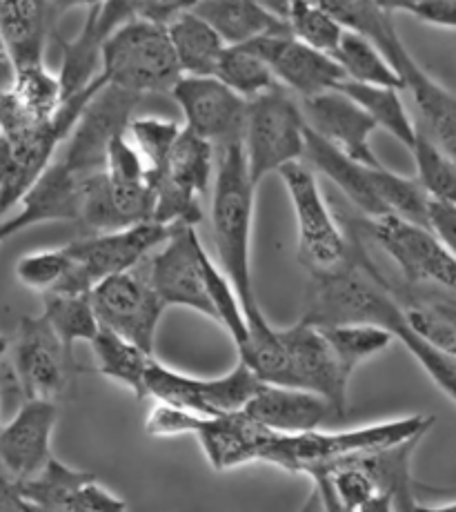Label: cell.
Masks as SVG:
<instances>
[{
    "label": "cell",
    "instance_id": "3957f363",
    "mask_svg": "<svg viewBox=\"0 0 456 512\" xmlns=\"http://www.w3.org/2000/svg\"><path fill=\"white\" fill-rule=\"evenodd\" d=\"M98 74L107 85L136 96L170 94L183 76L165 25L132 18L109 34L98 54Z\"/></svg>",
    "mask_w": 456,
    "mask_h": 512
},
{
    "label": "cell",
    "instance_id": "83f0119b",
    "mask_svg": "<svg viewBox=\"0 0 456 512\" xmlns=\"http://www.w3.org/2000/svg\"><path fill=\"white\" fill-rule=\"evenodd\" d=\"M165 29L178 67L185 76H214L218 58L227 45L201 16L190 9L172 18Z\"/></svg>",
    "mask_w": 456,
    "mask_h": 512
},
{
    "label": "cell",
    "instance_id": "484cf974",
    "mask_svg": "<svg viewBox=\"0 0 456 512\" xmlns=\"http://www.w3.org/2000/svg\"><path fill=\"white\" fill-rule=\"evenodd\" d=\"M192 12L203 18L225 45H245L254 38L287 34L285 18L263 0H196Z\"/></svg>",
    "mask_w": 456,
    "mask_h": 512
},
{
    "label": "cell",
    "instance_id": "836d02e7",
    "mask_svg": "<svg viewBox=\"0 0 456 512\" xmlns=\"http://www.w3.org/2000/svg\"><path fill=\"white\" fill-rule=\"evenodd\" d=\"M9 92L34 123L49 121L63 103L61 78L47 70L45 61L16 67Z\"/></svg>",
    "mask_w": 456,
    "mask_h": 512
},
{
    "label": "cell",
    "instance_id": "52a82bcc",
    "mask_svg": "<svg viewBox=\"0 0 456 512\" xmlns=\"http://www.w3.org/2000/svg\"><path fill=\"white\" fill-rule=\"evenodd\" d=\"M279 176L285 183L299 225L296 256L303 268L310 274L343 268L352 259V232L336 221L312 167L303 161H292L281 167Z\"/></svg>",
    "mask_w": 456,
    "mask_h": 512
},
{
    "label": "cell",
    "instance_id": "d4e9b609",
    "mask_svg": "<svg viewBox=\"0 0 456 512\" xmlns=\"http://www.w3.org/2000/svg\"><path fill=\"white\" fill-rule=\"evenodd\" d=\"M303 159L310 163V167H314L316 172H321L325 179H330L339 187L356 208L365 214V219L390 214L374 190L370 165H363L350 159V156H345L343 152L336 150L334 145L323 141L319 134H314L310 127H305Z\"/></svg>",
    "mask_w": 456,
    "mask_h": 512
},
{
    "label": "cell",
    "instance_id": "ffe728a7",
    "mask_svg": "<svg viewBox=\"0 0 456 512\" xmlns=\"http://www.w3.org/2000/svg\"><path fill=\"white\" fill-rule=\"evenodd\" d=\"M305 116V125L323 141L334 145L350 159L363 165H383L372 150V134L376 125L361 105L339 90H327L316 96L299 98Z\"/></svg>",
    "mask_w": 456,
    "mask_h": 512
},
{
    "label": "cell",
    "instance_id": "5b68a950",
    "mask_svg": "<svg viewBox=\"0 0 456 512\" xmlns=\"http://www.w3.org/2000/svg\"><path fill=\"white\" fill-rule=\"evenodd\" d=\"M103 85L105 78L96 74L83 90L67 96L49 121L29 125L14 134H0V216H7L21 203L25 192L52 163L89 98Z\"/></svg>",
    "mask_w": 456,
    "mask_h": 512
},
{
    "label": "cell",
    "instance_id": "7402d4cb",
    "mask_svg": "<svg viewBox=\"0 0 456 512\" xmlns=\"http://www.w3.org/2000/svg\"><path fill=\"white\" fill-rule=\"evenodd\" d=\"M87 21L81 34L72 41H63V67H61V87L63 101L74 92L92 81L98 74V54L105 38L116 27L132 21L138 12V0H101L96 7L87 9Z\"/></svg>",
    "mask_w": 456,
    "mask_h": 512
},
{
    "label": "cell",
    "instance_id": "816d5d0a",
    "mask_svg": "<svg viewBox=\"0 0 456 512\" xmlns=\"http://www.w3.org/2000/svg\"><path fill=\"white\" fill-rule=\"evenodd\" d=\"M7 350H9V339L3 337V334H0V366H3V363H5Z\"/></svg>",
    "mask_w": 456,
    "mask_h": 512
},
{
    "label": "cell",
    "instance_id": "30bf717a",
    "mask_svg": "<svg viewBox=\"0 0 456 512\" xmlns=\"http://www.w3.org/2000/svg\"><path fill=\"white\" fill-rule=\"evenodd\" d=\"M214 174V145L183 127L154 183L152 221L163 225H198L201 196Z\"/></svg>",
    "mask_w": 456,
    "mask_h": 512
},
{
    "label": "cell",
    "instance_id": "1f68e13d",
    "mask_svg": "<svg viewBox=\"0 0 456 512\" xmlns=\"http://www.w3.org/2000/svg\"><path fill=\"white\" fill-rule=\"evenodd\" d=\"M43 317L63 346L74 352V343L92 341L101 323L96 319L94 305L85 292H45Z\"/></svg>",
    "mask_w": 456,
    "mask_h": 512
},
{
    "label": "cell",
    "instance_id": "f35d334b",
    "mask_svg": "<svg viewBox=\"0 0 456 512\" xmlns=\"http://www.w3.org/2000/svg\"><path fill=\"white\" fill-rule=\"evenodd\" d=\"M370 176L376 194L390 214L425 225V208H428L430 194L423 190L419 181L385 170V165L370 167Z\"/></svg>",
    "mask_w": 456,
    "mask_h": 512
},
{
    "label": "cell",
    "instance_id": "f6af8a7d",
    "mask_svg": "<svg viewBox=\"0 0 456 512\" xmlns=\"http://www.w3.org/2000/svg\"><path fill=\"white\" fill-rule=\"evenodd\" d=\"M196 0H138L136 18H145L158 25H167L178 14L190 12Z\"/></svg>",
    "mask_w": 456,
    "mask_h": 512
},
{
    "label": "cell",
    "instance_id": "cb8c5ba5",
    "mask_svg": "<svg viewBox=\"0 0 456 512\" xmlns=\"http://www.w3.org/2000/svg\"><path fill=\"white\" fill-rule=\"evenodd\" d=\"M270 428L261 426L247 412H230V415L205 417L196 430L205 459L218 472L234 470L254 461H261L267 439L272 437Z\"/></svg>",
    "mask_w": 456,
    "mask_h": 512
},
{
    "label": "cell",
    "instance_id": "8d00e7d4",
    "mask_svg": "<svg viewBox=\"0 0 456 512\" xmlns=\"http://www.w3.org/2000/svg\"><path fill=\"white\" fill-rule=\"evenodd\" d=\"M283 18L296 41L330 56L345 32V27L314 0H287Z\"/></svg>",
    "mask_w": 456,
    "mask_h": 512
},
{
    "label": "cell",
    "instance_id": "9a60e30c",
    "mask_svg": "<svg viewBox=\"0 0 456 512\" xmlns=\"http://www.w3.org/2000/svg\"><path fill=\"white\" fill-rule=\"evenodd\" d=\"M138 103H141V96L105 83L87 101L72 132L58 147L56 159L78 179H87L89 174L101 172L109 143L116 134L125 130Z\"/></svg>",
    "mask_w": 456,
    "mask_h": 512
},
{
    "label": "cell",
    "instance_id": "d590c367",
    "mask_svg": "<svg viewBox=\"0 0 456 512\" xmlns=\"http://www.w3.org/2000/svg\"><path fill=\"white\" fill-rule=\"evenodd\" d=\"M416 176L414 179L436 199H456V161L454 154L436 145L419 125H416L414 141L410 145Z\"/></svg>",
    "mask_w": 456,
    "mask_h": 512
},
{
    "label": "cell",
    "instance_id": "e0dca14e",
    "mask_svg": "<svg viewBox=\"0 0 456 512\" xmlns=\"http://www.w3.org/2000/svg\"><path fill=\"white\" fill-rule=\"evenodd\" d=\"M279 339L285 348L290 386L312 390L330 401L341 421L348 415L350 377L341 370L323 332L299 319L294 326L281 328Z\"/></svg>",
    "mask_w": 456,
    "mask_h": 512
},
{
    "label": "cell",
    "instance_id": "7bdbcfd3",
    "mask_svg": "<svg viewBox=\"0 0 456 512\" xmlns=\"http://www.w3.org/2000/svg\"><path fill=\"white\" fill-rule=\"evenodd\" d=\"M425 228H428L436 239L448 245L450 250H454L456 203L450 199H436V196H430L428 208H425Z\"/></svg>",
    "mask_w": 456,
    "mask_h": 512
},
{
    "label": "cell",
    "instance_id": "7c38bea8",
    "mask_svg": "<svg viewBox=\"0 0 456 512\" xmlns=\"http://www.w3.org/2000/svg\"><path fill=\"white\" fill-rule=\"evenodd\" d=\"M261 386V379L239 359L232 372L216 379H198L163 366L152 357L145 372V399L167 401L203 417L239 412Z\"/></svg>",
    "mask_w": 456,
    "mask_h": 512
},
{
    "label": "cell",
    "instance_id": "8fae6325",
    "mask_svg": "<svg viewBox=\"0 0 456 512\" xmlns=\"http://www.w3.org/2000/svg\"><path fill=\"white\" fill-rule=\"evenodd\" d=\"M203 254L205 245L198 239L196 225L178 223L150 256L145 274L165 308H190L216 321L205 281Z\"/></svg>",
    "mask_w": 456,
    "mask_h": 512
},
{
    "label": "cell",
    "instance_id": "bcb514c9",
    "mask_svg": "<svg viewBox=\"0 0 456 512\" xmlns=\"http://www.w3.org/2000/svg\"><path fill=\"white\" fill-rule=\"evenodd\" d=\"M0 510H32L16 488V479L0 470Z\"/></svg>",
    "mask_w": 456,
    "mask_h": 512
},
{
    "label": "cell",
    "instance_id": "ee69618b",
    "mask_svg": "<svg viewBox=\"0 0 456 512\" xmlns=\"http://www.w3.org/2000/svg\"><path fill=\"white\" fill-rule=\"evenodd\" d=\"M408 14L425 25L452 32L456 25V0H416Z\"/></svg>",
    "mask_w": 456,
    "mask_h": 512
},
{
    "label": "cell",
    "instance_id": "6da1fadb",
    "mask_svg": "<svg viewBox=\"0 0 456 512\" xmlns=\"http://www.w3.org/2000/svg\"><path fill=\"white\" fill-rule=\"evenodd\" d=\"M350 232L352 259L334 272L310 274L301 321L319 328L334 326V323H368V326L388 330L419 361L434 386L454 401L456 354L428 346L408 328L390 281L365 252L361 234L352 225Z\"/></svg>",
    "mask_w": 456,
    "mask_h": 512
},
{
    "label": "cell",
    "instance_id": "4fadbf2b",
    "mask_svg": "<svg viewBox=\"0 0 456 512\" xmlns=\"http://www.w3.org/2000/svg\"><path fill=\"white\" fill-rule=\"evenodd\" d=\"M89 299L103 328L154 354L156 330L167 308L156 297L145 270H141V263L132 270L98 281L89 290Z\"/></svg>",
    "mask_w": 456,
    "mask_h": 512
},
{
    "label": "cell",
    "instance_id": "ac0fdd59",
    "mask_svg": "<svg viewBox=\"0 0 456 512\" xmlns=\"http://www.w3.org/2000/svg\"><path fill=\"white\" fill-rule=\"evenodd\" d=\"M16 488L32 510L52 512H96L125 510L127 504L98 484L96 475L61 464L52 457L27 479H16Z\"/></svg>",
    "mask_w": 456,
    "mask_h": 512
},
{
    "label": "cell",
    "instance_id": "44dd1931",
    "mask_svg": "<svg viewBox=\"0 0 456 512\" xmlns=\"http://www.w3.org/2000/svg\"><path fill=\"white\" fill-rule=\"evenodd\" d=\"M58 421L56 401L23 399L16 415L0 423V470L12 479L36 475L52 459V435Z\"/></svg>",
    "mask_w": 456,
    "mask_h": 512
},
{
    "label": "cell",
    "instance_id": "277c9868",
    "mask_svg": "<svg viewBox=\"0 0 456 512\" xmlns=\"http://www.w3.org/2000/svg\"><path fill=\"white\" fill-rule=\"evenodd\" d=\"M434 426V417L412 415L394 421H379L372 426L354 428V430H307L296 435H281L272 432L267 439L261 461L287 472H299V475L312 477L316 470L334 464L359 450H368L376 446H388V443L403 441L421 432H428Z\"/></svg>",
    "mask_w": 456,
    "mask_h": 512
},
{
    "label": "cell",
    "instance_id": "603a6c76",
    "mask_svg": "<svg viewBox=\"0 0 456 512\" xmlns=\"http://www.w3.org/2000/svg\"><path fill=\"white\" fill-rule=\"evenodd\" d=\"M243 412L259 421L261 426L281 432V435L316 430L332 419L339 421L330 401L316 392L265 381H261L259 390L247 401Z\"/></svg>",
    "mask_w": 456,
    "mask_h": 512
},
{
    "label": "cell",
    "instance_id": "4dcf8cb0",
    "mask_svg": "<svg viewBox=\"0 0 456 512\" xmlns=\"http://www.w3.org/2000/svg\"><path fill=\"white\" fill-rule=\"evenodd\" d=\"M332 58L341 67V72L348 81L403 90L399 72L394 70L392 63L368 36L345 29L339 45L332 52Z\"/></svg>",
    "mask_w": 456,
    "mask_h": 512
},
{
    "label": "cell",
    "instance_id": "f5cc1de1",
    "mask_svg": "<svg viewBox=\"0 0 456 512\" xmlns=\"http://www.w3.org/2000/svg\"><path fill=\"white\" fill-rule=\"evenodd\" d=\"M0 219H3V216H0Z\"/></svg>",
    "mask_w": 456,
    "mask_h": 512
},
{
    "label": "cell",
    "instance_id": "681fc988",
    "mask_svg": "<svg viewBox=\"0 0 456 512\" xmlns=\"http://www.w3.org/2000/svg\"><path fill=\"white\" fill-rule=\"evenodd\" d=\"M374 7H379L383 14H396V12H410L416 0H372Z\"/></svg>",
    "mask_w": 456,
    "mask_h": 512
},
{
    "label": "cell",
    "instance_id": "e575fe53",
    "mask_svg": "<svg viewBox=\"0 0 456 512\" xmlns=\"http://www.w3.org/2000/svg\"><path fill=\"white\" fill-rule=\"evenodd\" d=\"M214 76L230 87L232 92L243 96L245 101L279 85L270 67L263 63V58L256 56L245 45H227L221 58H218Z\"/></svg>",
    "mask_w": 456,
    "mask_h": 512
},
{
    "label": "cell",
    "instance_id": "ba28073f",
    "mask_svg": "<svg viewBox=\"0 0 456 512\" xmlns=\"http://www.w3.org/2000/svg\"><path fill=\"white\" fill-rule=\"evenodd\" d=\"M172 228L174 225L150 219L121 230L94 232L87 239L63 245L69 268L52 292L89 294L98 281L143 263L170 236Z\"/></svg>",
    "mask_w": 456,
    "mask_h": 512
},
{
    "label": "cell",
    "instance_id": "f907efd6",
    "mask_svg": "<svg viewBox=\"0 0 456 512\" xmlns=\"http://www.w3.org/2000/svg\"><path fill=\"white\" fill-rule=\"evenodd\" d=\"M263 3L272 9L274 14H279L283 18L285 14V7H287V0H263Z\"/></svg>",
    "mask_w": 456,
    "mask_h": 512
},
{
    "label": "cell",
    "instance_id": "9c48e42d",
    "mask_svg": "<svg viewBox=\"0 0 456 512\" xmlns=\"http://www.w3.org/2000/svg\"><path fill=\"white\" fill-rule=\"evenodd\" d=\"M354 230L361 236H368L390 256L405 283L454 292V250L436 239L425 225L401 219L396 214H383L374 219L354 221Z\"/></svg>",
    "mask_w": 456,
    "mask_h": 512
},
{
    "label": "cell",
    "instance_id": "2e32d148",
    "mask_svg": "<svg viewBox=\"0 0 456 512\" xmlns=\"http://www.w3.org/2000/svg\"><path fill=\"white\" fill-rule=\"evenodd\" d=\"M187 130L210 141L214 147L241 143L247 101L232 92L216 76H181L172 87Z\"/></svg>",
    "mask_w": 456,
    "mask_h": 512
},
{
    "label": "cell",
    "instance_id": "d6986e66",
    "mask_svg": "<svg viewBox=\"0 0 456 512\" xmlns=\"http://www.w3.org/2000/svg\"><path fill=\"white\" fill-rule=\"evenodd\" d=\"M245 47L263 58L276 83L299 98L334 90L345 78L330 54L296 41L290 32L254 38Z\"/></svg>",
    "mask_w": 456,
    "mask_h": 512
},
{
    "label": "cell",
    "instance_id": "4316f807",
    "mask_svg": "<svg viewBox=\"0 0 456 512\" xmlns=\"http://www.w3.org/2000/svg\"><path fill=\"white\" fill-rule=\"evenodd\" d=\"M52 25L47 0H0V34L16 67L45 61Z\"/></svg>",
    "mask_w": 456,
    "mask_h": 512
},
{
    "label": "cell",
    "instance_id": "74e56055",
    "mask_svg": "<svg viewBox=\"0 0 456 512\" xmlns=\"http://www.w3.org/2000/svg\"><path fill=\"white\" fill-rule=\"evenodd\" d=\"M183 125H178L170 118L158 116H132L125 127V136L143 156L147 170L152 174V183H156L161 174L167 154H170L176 136L181 134Z\"/></svg>",
    "mask_w": 456,
    "mask_h": 512
},
{
    "label": "cell",
    "instance_id": "f546056e",
    "mask_svg": "<svg viewBox=\"0 0 456 512\" xmlns=\"http://www.w3.org/2000/svg\"><path fill=\"white\" fill-rule=\"evenodd\" d=\"M89 343H92L98 372L116 383H123L138 399H145V372L154 354L141 350L132 341L118 337L116 332L103 326Z\"/></svg>",
    "mask_w": 456,
    "mask_h": 512
},
{
    "label": "cell",
    "instance_id": "d6a6232c",
    "mask_svg": "<svg viewBox=\"0 0 456 512\" xmlns=\"http://www.w3.org/2000/svg\"><path fill=\"white\" fill-rule=\"evenodd\" d=\"M319 330L323 332L325 341L330 343L341 370L350 379L361 363L385 352L394 341L388 330L368 326V323H334V326H321Z\"/></svg>",
    "mask_w": 456,
    "mask_h": 512
},
{
    "label": "cell",
    "instance_id": "f1b7e54d",
    "mask_svg": "<svg viewBox=\"0 0 456 512\" xmlns=\"http://www.w3.org/2000/svg\"><path fill=\"white\" fill-rule=\"evenodd\" d=\"M334 90L343 92L345 96H350L356 105H361L374 121L376 130H385L410 150L416 134V123L410 118L408 110H405L401 90L383 85L354 83L348 81V78H343Z\"/></svg>",
    "mask_w": 456,
    "mask_h": 512
},
{
    "label": "cell",
    "instance_id": "7a4b0ae2",
    "mask_svg": "<svg viewBox=\"0 0 456 512\" xmlns=\"http://www.w3.org/2000/svg\"><path fill=\"white\" fill-rule=\"evenodd\" d=\"M212 192V232L221 272L232 283L245 314L250 339L270 337L274 326L263 317L252 279V223L256 185L247 174L241 143L221 150Z\"/></svg>",
    "mask_w": 456,
    "mask_h": 512
},
{
    "label": "cell",
    "instance_id": "7dc6e473",
    "mask_svg": "<svg viewBox=\"0 0 456 512\" xmlns=\"http://www.w3.org/2000/svg\"><path fill=\"white\" fill-rule=\"evenodd\" d=\"M14 74H16V65L12 61V54H9V49L5 45V38L0 34V92L9 90V85L14 81Z\"/></svg>",
    "mask_w": 456,
    "mask_h": 512
},
{
    "label": "cell",
    "instance_id": "c3c4849f",
    "mask_svg": "<svg viewBox=\"0 0 456 512\" xmlns=\"http://www.w3.org/2000/svg\"><path fill=\"white\" fill-rule=\"evenodd\" d=\"M98 3H101V0H47L49 12H52L54 21H56V18H61L63 14L72 12V9H81V7L92 9V7H96Z\"/></svg>",
    "mask_w": 456,
    "mask_h": 512
},
{
    "label": "cell",
    "instance_id": "ab89813d",
    "mask_svg": "<svg viewBox=\"0 0 456 512\" xmlns=\"http://www.w3.org/2000/svg\"><path fill=\"white\" fill-rule=\"evenodd\" d=\"M203 268H205V281H207V290H210V297L216 310V323L223 330L230 334L236 352H241L247 343V337H250V330H247V321L243 308L239 303V297L232 288V283L227 281L221 268L210 259V254H203Z\"/></svg>",
    "mask_w": 456,
    "mask_h": 512
},
{
    "label": "cell",
    "instance_id": "b9f144b4",
    "mask_svg": "<svg viewBox=\"0 0 456 512\" xmlns=\"http://www.w3.org/2000/svg\"><path fill=\"white\" fill-rule=\"evenodd\" d=\"M203 419V415H196V412L187 408L152 399V408L145 417V432L156 439L196 435V430L203 423Z\"/></svg>",
    "mask_w": 456,
    "mask_h": 512
},
{
    "label": "cell",
    "instance_id": "5bb4252c",
    "mask_svg": "<svg viewBox=\"0 0 456 512\" xmlns=\"http://www.w3.org/2000/svg\"><path fill=\"white\" fill-rule=\"evenodd\" d=\"M9 372L23 399L58 401L76 370L74 352H69L43 314L23 317L16 339L9 341Z\"/></svg>",
    "mask_w": 456,
    "mask_h": 512
},
{
    "label": "cell",
    "instance_id": "60d3db41",
    "mask_svg": "<svg viewBox=\"0 0 456 512\" xmlns=\"http://www.w3.org/2000/svg\"><path fill=\"white\" fill-rule=\"evenodd\" d=\"M69 268V259L63 248L29 252L21 256L16 263V279L27 290L34 292H52L63 281Z\"/></svg>",
    "mask_w": 456,
    "mask_h": 512
},
{
    "label": "cell",
    "instance_id": "8992f818",
    "mask_svg": "<svg viewBox=\"0 0 456 512\" xmlns=\"http://www.w3.org/2000/svg\"><path fill=\"white\" fill-rule=\"evenodd\" d=\"M305 127L299 98L281 85L247 101L241 145L256 187L283 165L303 159Z\"/></svg>",
    "mask_w": 456,
    "mask_h": 512
}]
</instances>
